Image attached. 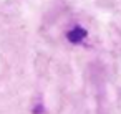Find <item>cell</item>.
<instances>
[{
    "mask_svg": "<svg viewBox=\"0 0 121 114\" xmlns=\"http://www.w3.org/2000/svg\"><path fill=\"white\" fill-rule=\"evenodd\" d=\"M66 38H68L71 43H80V41H83V40L86 38V30L81 28V27H75L73 30H70V32L66 33Z\"/></svg>",
    "mask_w": 121,
    "mask_h": 114,
    "instance_id": "6da1fadb",
    "label": "cell"
}]
</instances>
